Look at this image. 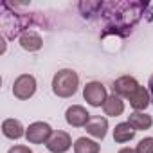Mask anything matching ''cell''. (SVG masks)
<instances>
[{
    "label": "cell",
    "mask_w": 153,
    "mask_h": 153,
    "mask_svg": "<svg viewBox=\"0 0 153 153\" xmlns=\"http://www.w3.org/2000/svg\"><path fill=\"white\" fill-rule=\"evenodd\" d=\"M79 87V76L72 68H61L52 78V92L58 97H72L78 92Z\"/></svg>",
    "instance_id": "1"
},
{
    "label": "cell",
    "mask_w": 153,
    "mask_h": 153,
    "mask_svg": "<svg viewBox=\"0 0 153 153\" xmlns=\"http://www.w3.org/2000/svg\"><path fill=\"white\" fill-rule=\"evenodd\" d=\"M36 92V79H34V76L31 74H20L18 78L15 79L13 83V94L16 99L20 101H25L29 97H33Z\"/></svg>",
    "instance_id": "2"
},
{
    "label": "cell",
    "mask_w": 153,
    "mask_h": 153,
    "mask_svg": "<svg viewBox=\"0 0 153 153\" xmlns=\"http://www.w3.org/2000/svg\"><path fill=\"white\" fill-rule=\"evenodd\" d=\"M83 97L85 101L90 105V106H103L105 101L108 99V92H106V87L99 81H90L85 85L83 88Z\"/></svg>",
    "instance_id": "3"
},
{
    "label": "cell",
    "mask_w": 153,
    "mask_h": 153,
    "mask_svg": "<svg viewBox=\"0 0 153 153\" xmlns=\"http://www.w3.org/2000/svg\"><path fill=\"white\" fill-rule=\"evenodd\" d=\"M52 128H51V124H47V123H43V121H36V123H33V124H29V128L25 130V139H27V142H31V144H47L49 142V139L52 137Z\"/></svg>",
    "instance_id": "4"
},
{
    "label": "cell",
    "mask_w": 153,
    "mask_h": 153,
    "mask_svg": "<svg viewBox=\"0 0 153 153\" xmlns=\"http://www.w3.org/2000/svg\"><path fill=\"white\" fill-rule=\"evenodd\" d=\"M65 121H67L72 128H83V126L88 124L90 114H88L87 108L81 106V105H72V106H68L67 112H65Z\"/></svg>",
    "instance_id": "5"
},
{
    "label": "cell",
    "mask_w": 153,
    "mask_h": 153,
    "mask_svg": "<svg viewBox=\"0 0 153 153\" xmlns=\"http://www.w3.org/2000/svg\"><path fill=\"white\" fill-rule=\"evenodd\" d=\"M140 85L137 83V79L133 78V76H121V78H117L115 81H114V87H112V90H114V94L115 96H119V97H130L137 88H139Z\"/></svg>",
    "instance_id": "6"
},
{
    "label": "cell",
    "mask_w": 153,
    "mask_h": 153,
    "mask_svg": "<svg viewBox=\"0 0 153 153\" xmlns=\"http://www.w3.org/2000/svg\"><path fill=\"white\" fill-rule=\"evenodd\" d=\"M45 146H47V149H49L51 153H65V151L70 149L72 139H70V135H68L67 131L58 130V131L52 133V137L49 139V142H47Z\"/></svg>",
    "instance_id": "7"
},
{
    "label": "cell",
    "mask_w": 153,
    "mask_h": 153,
    "mask_svg": "<svg viewBox=\"0 0 153 153\" xmlns=\"http://www.w3.org/2000/svg\"><path fill=\"white\" fill-rule=\"evenodd\" d=\"M85 130H87L88 135H92V137L103 140V139L106 137L108 119H106V117H101V115H94V117H90V121H88V124L85 126Z\"/></svg>",
    "instance_id": "8"
},
{
    "label": "cell",
    "mask_w": 153,
    "mask_h": 153,
    "mask_svg": "<svg viewBox=\"0 0 153 153\" xmlns=\"http://www.w3.org/2000/svg\"><path fill=\"white\" fill-rule=\"evenodd\" d=\"M128 101H130V106H131L135 112H144V110L148 108V105L151 103L149 90L144 88V87H139V88L128 97Z\"/></svg>",
    "instance_id": "9"
},
{
    "label": "cell",
    "mask_w": 153,
    "mask_h": 153,
    "mask_svg": "<svg viewBox=\"0 0 153 153\" xmlns=\"http://www.w3.org/2000/svg\"><path fill=\"white\" fill-rule=\"evenodd\" d=\"M20 45H22L24 51L36 52V51L42 49L43 40H42V36H40L36 31H25V33H22V36H20Z\"/></svg>",
    "instance_id": "10"
},
{
    "label": "cell",
    "mask_w": 153,
    "mask_h": 153,
    "mask_svg": "<svg viewBox=\"0 0 153 153\" xmlns=\"http://www.w3.org/2000/svg\"><path fill=\"white\" fill-rule=\"evenodd\" d=\"M2 133H4V137L16 140L25 135V128L18 119H6L2 123Z\"/></svg>",
    "instance_id": "11"
},
{
    "label": "cell",
    "mask_w": 153,
    "mask_h": 153,
    "mask_svg": "<svg viewBox=\"0 0 153 153\" xmlns=\"http://www.w3.org/2000/svg\"><path fill=\"white\" fill-rule=\"evenodd\" d=\"M103 110H105V114L110 115V117H119V115L124 112V101H123V97H119V96H115V94L108 96V99H106L105 105H103Z\"/></svg>",
    "instance_id": "12"
},
{
    "label": "cell",
    "mask_w": 153,
    "mask_h": 153,
    "mask_svg": "<svg viewBox=\"0 0 153 153\" xmlns=\"http://www.w3.org/2000/svg\"><path fill=\"white\" fill-rule=\"evenodd\" d=\"M135 128L126 121V123H119L114 130V140L119 142V144H124V142H130L133 137H135Z\"/></svg>",
    "instance_id": "13"
},
{
    "label": "cell",
    "mask_w": 153,
    "mask_h": 153,
    "mask_svg": "<svg viewBox=\"0 0 153 153\" xmlns=\"http://www.w3.org/2000/svg\"><path fill=\"white\" fill-rule=\"evenodd\" d=\"M128 123L139 131V130H149L153 124V119H151V115H148L144 112H133V114H130Z\"/></svg>",
    "instance_id": "14"
},
{
    "label": "cell",
    "mask_w": 153,
    "mask_h": 153,
    "mask_svg": "<svg viewBox=\"0 0 153 153\" xmlns=\"http://www.w3.org/2000/svg\"><path fill=\"white\" fill-rule=\"evenodd\" d=\"M99 144L87 137H79L74 142V153H99Z\"/></svg>",
    "instance_id": "15"
},
{
    "label": "cell",
    "mask_w": 153,
    "mask_h": 153,
    "mask_svg": "<svg viewBox=\"0 0 153 153\" xmlns=\"http://www.w3.org/2000/svg\"><path fill=\"white\" fill-rule=\"evenodd\" d=\"M135 153H153V137H146V139H142V140L137 144Z\"/></svg>",
    "instance_id": "16"
},
{
    "label": "cell",
    "mask_w": 153,
    "mask_h": 153,
    "mask_svg": "<svg viewBox=\"0 0 153 153\" xmlns=\"http://www.w3.org/2000/svg\"><path fill=\"white\" fill-rule=\"evenodd\" d=\"M7 153H33V151L29 149V146H22V144H18V146H13Z\"/></svg>",
    "instance_id": "17"
},
{
    "label": "cell",
    "mask_w": 153,
    "mask_h": 153,
    "mask_svg": "<svg viewBox=\"0 0 153 153\" xmlns=\"http://www.w3.org/2000/svg\"><path fill=\"white\" fill-rule=\"evenodd\" d=\"M148 90H149V96H151V103H153V74H151V78L148 81Z\"/></svg>",
    "instance_id": "18"
},
{
    "label": "cell",
    "mask_w": 153,
    "mask_h": 153,
    "mask_svg": "<svg viewBox=\"0 0 153 153\" xmlns=\"http://www.w3.org/2000/svg\"><path fill=\"white\" fill-rule=\"evenodd\" d=\"M119 153H135V149H131V148H123V149H119Z\"/></svg>",
    "instance_id": "19"
}]
</instances>
